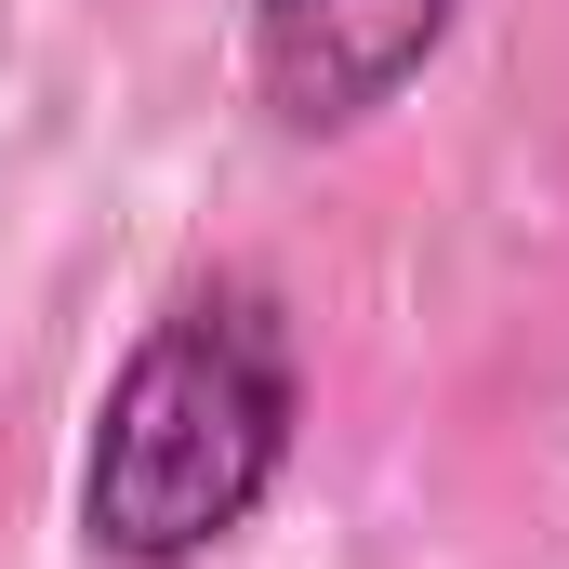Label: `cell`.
<instances>
[{"label": "cell", "mask_w": 569, "mask_h": 569, "mask_svg": "<svg viewBox=\"0 0 569 569\" xmlns=\"http://www.w3.org/2000/svg\"><path fill=\"white\" fill-rule=\"evenodd\" d=\"M305 437V358L266 279H199L133 331L80 437V543L107 569L226 557Z\"/></svg>", "instance_id": "obj_1"}, {"label": "cell", "mask_w": 569, "mask_h": 569, "mask_svg": "<svg viewBox=\"0 0 569 569\" xmlns=\"http://www.w3.org/2000/svg\"><path fill=\"white\" fill-rule=\"evenodd\" d=\"M450 27L463 0H252V93L279 133H358L450 53Z\"/></svg>", "instance_id": "obj_2"}]
</instances>
